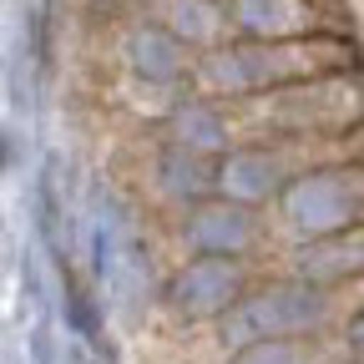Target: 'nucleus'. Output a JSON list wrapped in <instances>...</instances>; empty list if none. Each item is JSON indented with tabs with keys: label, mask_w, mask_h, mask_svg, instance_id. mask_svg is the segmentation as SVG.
Instances as JSON below:
<instances>
[{
	"label": "nucleus",
	"mask_w": 364,
	"mask_h": 364,
	"mask_svg": "<svg viewBox=\"0 0 364 364\" xmlns=\"http://www.w3.org/2000/svg\"><path fill=\"white\" fill-rule=\"evenodd\" d=\"M339 324V294L329 284H314L304 273H279V279L253 284L233 309L218 318V339L233 354L258 339H289V334H329Z\"/></svg>",
	"instance_id": "1"
},
{
	"label": "nucleus",
	"mask_w": 364,
	"mask_h": 364,
	"mask_svg": "<svg viewBox=\"0 0 364 364\" xmlns=\"http://www.w3.org/2000/svg\"><path fill=\"white\" fill-rule=\"evenodd\" d=\"M253 289V268L248 258H223V253H188V263H182L162 299L172 314L182 318H208V324H218V318L233 309L243 294Z\"/></svg>",
	"instance_id": "2"
},
{
	"label": "nucleus",
	"mask_w": 364,
	"mask_h": 364,
	"mask_svg": "<svg viewBox=\"0 0 364 364\" xmlns=\"http://www.w3.org/2000/svg\"><path fill=\"white\" fill-rule=\"evenodd\" d=\"M177 233L188 243V253H223V258H248L253 263L268 243V218L253 203L213 193L193 208H182Z\"/></svg>",
	"instance_id": "3"
},
{
	"label": "nucleus",
	"mask_w": 364,
	"mask_h": 364,
	"mask_svg": "<svg viewBox=\"0 0 364 364\" xmlns=\"http://www.w3.org/2000/svg\"><path fill=\"white\" fill-rule=\"evenodd\" d=\"M233 31L248 41H289V36H314L324 31L318 0H223Z\"/></svg>",
	"instance_id": "4"
},
{
	"label": "nucleus",
	"mask_w": 364,
	"mask_h": 364,
	"mask_svg": "<svg viewBox=\"0 0 364 364\" xmlns=\"http://www.w3.org/2000/svg\"><path fill=\"white\" fill-rule=\"evenodd\" d=\"M162 26L188 46V51H213V46H228L238 31H233V16H228L223 0H162L157 6Z\"/></svg>",
	"instance_id": "5"
},
{
	"label": "nucleus",
	"mask_w": 364,
	"mask_h": 364,
	"mask_svg": "<svg viewBox=\"0 0 364 364\" xmlns=\"http://www.w3.org/2000/svg\"><path fill=\"white\" fill-rule=\"evenodd\" d=\"M228 364H349V349H329V334H289V339H258L228 354Z\"/></svg>",
	"instance_id": "6"
},
{
	"label": "nucleus",
	"mask_w": 364,
	"mask_h": 364,
	"mask_svg": "<svg viewBox=\"0 0 364 364\" xmlns=\"http://www.w3.org/2000/svg\"><path fill=\"white\" fill-rule=\"evenodd\" d=\"M339 339H344L349 359H354V364H364V309H359L354 318H344V324H339Z\"/></svg>",
	"instance_id": "7"
}]
</instances>
